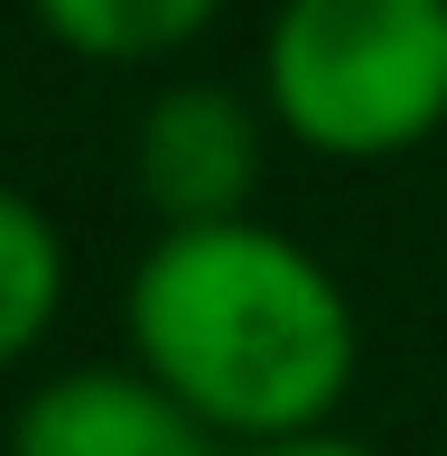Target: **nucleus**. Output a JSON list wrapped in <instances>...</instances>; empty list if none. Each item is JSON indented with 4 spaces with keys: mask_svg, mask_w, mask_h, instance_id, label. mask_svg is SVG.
I'll return each instance as SVG.
<instances>
[{
    "mask_svg": "<svg viewBox=\"0 0 447 456\" xmlns=\"http://www.w3.org/2000/svg\"><path fill=\"white\" fill-rule=\"evenodd\" d=\"M121 326L131 363H150L224 447L336 428L363 363L345 280L261 215L158 224L121 289Z\"/></svg>",
    "mask_w": 447,
    "mask_h": 456,
    "instance_id": "obj_1",
    "label": "nucleus"
},
{
    "mask_svg": "<svg viewBox=\"0 0 447 456\" xmlns=\"http://www.w3.org/2000/svg\"><path fill=\"white\" fill-rule=\"evenodd\" d=\"M261 102L308 159H401L447 121V0H280Z\"/></svg>",
    "mask_w": 447,
    "mask_h": 456,
    "instance_id": "obj_2",
    "label": "nucleus"
},
{
    "mask_svg": "<svg viewBox=\"0 0 447 456\" xmlns=\"http://www.w3.org/2000/svg\"><path fill=\"white\" fill-rule=\"evenodd\" d=\"M261 140L271 131L233 85H168L131 131V177L158 224H224L252 215Z\"/></svg>",
    "mask_w": 447,
    "mask_h": 456,
    "instance_id": "obj_3",
    "label": "nucleus"
},
{
    "mask_svg": "<svg viewBox=\"0 0 447 456\" xmlns=\"http://www.w3.org/2000/svg\"><path fill=\"white\" fill-rule=\"evenodd\" d=\"M0 456H233L150 363H75L19 401Z\"/></svg>",
    "mask_w": 447,
    "mask_h": 456,
    "instance_id": "obj_4",
    "label": "nucleus"
},
{
    "mask_svg": "<svg viewBox=\"0 0 447 456\" xmlns=\"http://www.w3.org/2000/svg\"><path fill=\"white\" fill-rule=\"evenodd\" d=\"M28 19L85 66H150L224 19V0H28Z\"/></svg>",
    "mask_w": 447,
    "mask_h": 456,
    "instance_id": "obj_5",
    "label": "nucleus"
},
{
    "mask_svg": "<svg viewBox=\"0 0 447 456\" xmlns=\"http://www.w3.org/2000/svg\"><path fill=\"white\" fill-rule=\"evenodd\" d=\"M56 307H66V242L37 196L0 186V372L47 345Z\"/></svg>",
    "mask_w": 447,
    "mask_h": 456,
    "instance_id": "obj_6",
    "label": "nucleus"
},
{
    "mask_svg": "<svg viewBox=\"0 0 447 456\" xmlns=\"http://www.w3.org/2000/svg\"><path fill=\"white\" fill-rule=\"evenodd\" d=\"M233 456H382V447L345 438V428H298V438H261V447H233Z\"/></svg>",
    "mask_w": 447,
    "mask_h": 456,
    "instance_id": "obj_7",
    "label": "nucleus"
}]
</instances>
